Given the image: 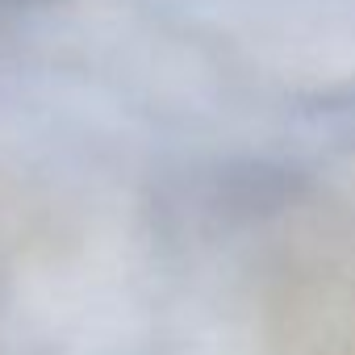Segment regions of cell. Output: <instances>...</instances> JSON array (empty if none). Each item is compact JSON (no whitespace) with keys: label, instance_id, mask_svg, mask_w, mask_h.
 Here are the masks:
<instances>
[{"label":"cell","instance_id":"1","mask_svg":"<svg viewBox=\"0 0 355 355\" xmlns=\"http://www.w3.org/2000/svg\"><path fill=\"white\" fill-rule=\"evenodd\" d=\"M59 5H67V0H0V26L34 17V13H46V9H59Z\"/></svg>","mask_w":355,"mask_h":355}]
</instances>
